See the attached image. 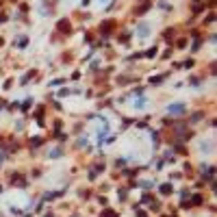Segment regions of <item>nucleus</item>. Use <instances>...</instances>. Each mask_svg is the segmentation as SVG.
Wrapping results in <instances>:
<instances>
[{
  "instance_id": "3",
  "label": "nucleus",
  "mask_w": 217,
  "mask_h": 217,
  "mask_svg": "<svg viewBox=\"0 0 217 217\" xmlns=\"http://www.w3.org/2000/svg\"><path fill=\"white\" fill-rule=\"evenodd\" d=\"M98 2H106V0H98Z\"/></svg>"
},
{
  "instance_id": "2",
  "label": "nucleus",
  "mask_w": 217,
  "mask_h": 217,
  "mask_svg": "<svg viewBox=\"0 0 217 217\" xmlns=\"http://www.w3.org/2000/svg\"><path fill=\"white\" fill-rule=\"evenodd\" d=\"M148 35V24H141L139 26V37H146Z\"/></svg>"
},
{
  "instance_id": "1",
  "label": "nucleus",
  "mask_w": 217,
  "mask_h": 217,
  "mask_svg": "<svg viewBox=\"0 0 217 217\" xmlns=\"http://www.w3.org/2000/svg\"><path fill=\"white\" fill-rule=\"evenodd\" d=\"M167 111H169V113H183V111H185V106H183V104H171Z\"/></svg>"
}]
</instances>
